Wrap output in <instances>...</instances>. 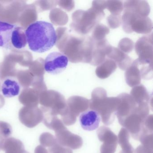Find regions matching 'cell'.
<instances>
[{
  "mask_svg": "<svg viewBox=\"0 0 153 153\" xmlns=\"http://www.w3.org/2000/svg\"><path fill=\"white\" fill-rule=\"evenodd\" d=\"M106 8L112 15H120L123 10V4L122 1H106Z\"/></svg>",
  "mask_w": 153,
  "mask_h": 153,
  "instance_id": "d4e9b609",
  "label": "cell"
},
{
  "mask_svg": "<svg viewBox=\"0 0 153 153\" xmlns=\"http://www.w3.org/2000/svg\"><path fill=\"white\" fill-rule=\"evenodd\" d=\"M68 63V59L65 54L53 52L50 53L45 58V70L49 74L57 75L64 71Z\"/></svg>",
  "mask_w": 153,
  "mask_h": 153,
  "instance_id": "8992f818",
  "label": "cell"
},
{
  "mask_svg": "<svg viewBox=\"0 0 153 153\" xmlns=\"http://www.w3.org/2000/svg\"><path fill=\"white\" fill-rule=\"evenodd\" d=\"M130 134L125 128H122L118 134V142L124 153H134V149L129 142Z\"/></svg>",
  "mask_w": 153,
  "mask_h": 153,
  "instance_id": "7402d4cb",
  "label": "cell"
},
{
  "mask_svg": "<svg viewBox=\"0 0 153 153\" xmlns=\"http://www.w3.org/2000/svg\"><path fill=\"white\" fill-rule=\"evenodd\" d=\"M108 58L113 60L120 69L125 71L132 63V59L123 52L118 48L112 47L107 55Z\"/></svg>",
  "mask_w": 153,
  "mask_h": 153,
  "instance_id": "5bb4252c",
  "label": "cell"
},
{
  "mask_svg": "<svg viewBox=\"0 0 153 153\" xmlns=\"http://www.w3.org/2000/svg\"><path fill=\"white\" fill-rule=\"evenodd\" d=\"M64 27L63 47L61 51L72 63L92 64L96 52L95 41L90 36L77 35Z\"/></svg>",
  "mask_w": 153,
  "mask_h": 153,
  "instance_id": "6da1fadb",
  "label": "cell"
},
{
  "mask_svg": "<svg viewBox=\"0 0 153 153\" xmlns=\"http://www.w3.org/2000/svg\"><path fill=\"white\" fill-rule=\"evenodd\" d=\"M135 51L138 56V60L145 63L153 62V41L151 35L144 36L135 44Z\"/></svg>",
  "mask_w": 153,
  "mask_h": 153,
  "instance_id": "9c48e42d",
  "label": "cell"
},
{
  "mask_svg": "<svg viewBox=\"0 0 153 153\" xmlns=\"http://www.w3.org/2000/svg\"><path fill=\"white\" fill-rule=\"evenodd\" d=\"M110 33L109 28L102 24L97 25L93 30L92 38L96 42L102 41L105 39V36Z\"/></svg>",
  "mask_w": 153,
  "mask_h": 153,
  "instance_id": "cb8c5ba5",
  "label": "cell"
},
{
  "mask_svg": "<svg viewBox=\"0 0 153 153\" xmlns=\"http://www.w3.org/2000/svg\"><path fill=\"white\" fill-rule=\"evenodd\" d=\"M12 133V128L9 123L0 121V136L6 139Z\"/></svg>",
  "mask_w": 153,
  "mask_h": 153,
  "instance_id": "83f0119b",
  "label": "cell"
},
{
  "mask_svg": "<svg viewBox=\"0 0 153 153\" xmlns=\"http://www.w3.org/2000/svg\"><path fill=\"white\" fill-rule=\"evenodd\" d=\"M43 122L48 128L54 131L55 132L66 128L62 121L56 116L45 114Z\"/></svg>",
  "mask_w": 153,
  "mask_h": 153,
  "instance_id": "603a6c76",
  "label": "cell"
},
{
  "mask_svg": "<svg viewBox=\"0 0 153 153\" xmlns=\"http://www.w3.org/2000/svg\"><path fill=\"white\" fill-rule=\"evenodd\" d=\"M49 153H73L71 149L62 146L58 143L49 148Z\"/></svg>",
  "mask_w": 153,
  "mask_h": 153,
  "instance_id": "4dcf8cb0",
  "label": "cell"
},
{
  "mask_svg": "<svg viewBox=\"0 0 153 153\" xmlns=\"http://www.w3.org/2000/svg\"><path fill=\"white\" fill-rule=\"evenodd\" d=\"M139 140L142 146L153 149V133H144L140 136Z\"/></svg>",
  "mask_w": 153,
  "mask_h": 153,
  "instance_id": "f546056e",
  "label": "cell"
},
{
  "mask_svg": "<svg viewBox=\"0 0 153 153\" xmlns=\"http://www.w3.org/2000/svg\"><path fill=\"white\" fill-rule=\"evenodd\" d=\"M120 153H124L122 151H120Z\"/></svg>",
  "mask_w": 153,
  "mask_h": 153,
  "instance_id": "8d00e7d4",
  "label": "cell"
},
{
  "mask_svg": "<svg viewBox=\"0 0 153 153\" xmlns=\"http://www.w3.org/2000/svg\"><path fill=\"white\" fill-rule=\"evenodd\" d=\"M5 139L2 138V137L0 136V150L2 149V146H3V143H4Z\"/></svg>",
  "mask_w": 153,
  "mask_h": 153,
  "instance_id": "d590c367",
  "label": "cell"
},
{
  "mask_svg": "<svg viewBox=\"0 0 153 153\" xmlns=\"http://www.w3.org/2000/svg\"><path fill=\"white\" fill-rule=\"evenodd\" d=\"M16 26L0 21V47L10 49L12 47L11 37L12 32Z\"/></svg>",
  "mask_w": 153,
  "mask_h": 153,
  "instance_id": "9a60e30c",
  "label": "cell"
},
{
  "mask_svg": "<svg viewBox=\"0 0 153 153\" xmlns=\"http://www.w3.org/2000/svg\"><path fill=\"white\" fill-rule=\"evenodd\" d=\"M120 99L116 115L120 124L133 112L137 107V103L135 102L130 95L126 93H123L118 96Z\"/></svg>",
  "mask_w": 153,
  "mask_h": 153,
  "instance_id": "8fae6325",
  "label": "cell"
},
{
  "mask_svg": "<svg viewBox=\"0 0 153 153\" xmlns=\"http://www.w3.org/2000/svg\"><path fill=\"white\" fill-rule=\"evenodd\" d=\"M122 18L123 29L125 33L147 34L152 30V22L148 17L130 8L123 7Z\"/></svg>",
  "mask_w": 153,
  "mask_h": 153,
  "instance_id": "5b68a950",
  "label": "cell"
},
{
  "mask_svg": "<svg viewBox=\"0 0 153 153\" xmlns=\"http://www.w3.org/2000/svg\"><path fill=\"white\" fill-rule=\"evenodd\" d=\"M134 44L131 39L128 38H123L120 41L119 44V49L123 53H129L132 51Z\"/></svg>",
  "mask_w": 153,
  "mask_h": 153,
  "instance_id": "4316f807",
  "label": "cell"
},
{
  "mask_svg": "<svg viewBox=\"0 0 153 153\" xmlns=\"http://www.w3.org/2000/svg\"><path fill=\"white\" fill-rule=\"evenodd\" d=\"M27 44L32 51L42 53L53 48L57 34L52 24L44 21L32 23L25 30Z\"/></svg>",
  "mask_w": 153,
  "mask_h": 153,
  "instance_id": "7a4b0ae2",
  "label": "cell"
},
{
  "mask_svg": "<svg viewBox=\"0 0 153 153\" xmlns=\"http://www.w3.org/2000/svg\"><path fill=\"white\" fill-rule=\"evenodd\" d=\"M19 120L27 128H33L41 123L44 119V113L37 106H25L19 111Z\"/></svg>",
  "mask_w": 153,
  "mask_h": 153,
  "instance_id": "52a82bcc",
  "label": "cell"
},
{
  "mask_svg": "<svg viewBox=\"0 0 153 153\" xmlns=\"http://www.w3.org/2000/svg\"><path fill=\"white\" fill-rule=\"evenodd\" d=\"M153 149L140 145L134 150V152L135 153H153Z\"/></svg>",
  "mask_w": 153,
  "mask_h": 153,
  "instance_id": "836d02e7",
  "label": "cell"
},
{
  "mask_svg": "<svg viewBox=\"0 0 153 153\" xmlns=\"http://www.w3.org/2000/svg\"><path fill=\"white\" fill-rule=\"evenodd\" d=\"M119 102L118 97H107L104 88H97L92 92L89 107L101 115L104 124L110 125L114 121Z\"/></svg>",
  "mask_w": 153,
  "mask_h": 153,
  "instance_id": "3957f363",
  "label": "cell"
},
{
  "mask_svg": "<svg viewBox=\"0 0 153 153\" xmlns=\"http://www.w3.org/2000/svg\"><path fill=\"white\" fill-rule=\"evenodd\" d=\"M67 104L68 111L77 117L80 113L88 110L89 100L82 97L74 96L68 99Z\"/></svg>",
  "mask_w": 153,
  "mask_h": 153,
  "instance_id": "4fadbf2b",
  "label": "cell"
},
{
  "mask_svg": "<svg viewBox=\"0 0 153 153\" xmlns=\"http://www.w3.org/2000/svg\"><path fill=\"white\" fill-rule=\"evenodd\" d=\"M107 22L111 28H114L119 27L121 25V16L120 15H111L107 18Z\"/></svg>",
  "mask_w": 153,
  "mask_h": 153,
  "instance_id": "f1b7e54d",
  "label": "cell"
},
{
  "mask_svg": "<svg viewBox=\"0 0 153 153\" xmlns=\"http://www.w3.org/2000/svg\"><path fill=\"white\" fill-rule=\"evenodd\" d=\"M55 133L57 143L62 146L76 149L81 148L83 145L81 137L71 133L67 128L55 131Z\"/></svg>",
  "mask_w": 153,
  "mask_h": 153,
  "instance_id": "30bf717a",
  "label": "cell"
},
{
  "mask_svg": "<svg viewBox=\"0 0 153 153\" xmlns=\"http://www.w3.org/2000/svg\"><path fill=\"white\" fill-rule=\"evenodd\" d=\"M60 2H62L60 4L61 7L69 12L72 10L75 7V3L74 1H66Z\"/></svg>",
  "mask_w": 153,
  "mask_h": 153,
  "instance_id": "d6a6232c",
  "label": "cell"
},
{
  "mask_svg": "<svg viewBox=\"0 0 153 153\" xmlns=\"http://www.w3.org/2000/svg\"><path fill=\"white\" fill-rule=\"evenodd\" d=\"M116 63L110 59L105 60L99 65L96 70V74L99 78L102 79L107 78L112 74L117 68Z\"/></svg>",
  "mask_w": 153,
  "mask_h": 153,
  "instance_id": "ffe728a7",
  "label": "cell"
},
{
  "mask_svg": "<svg viewBox=\"0 0 153 153\" xmlns=\"http://www.w3.org/2000/svg\"><path fill=\"white\" fill-rule=\"evenodd\" d=\"M12 47L20 50L25 48L27 44L25 30L20 27L16 26L14 28L11 37Z\"/></svg>",
  "mask_w": 153,
  "mask_h": 153,
  "instance_id": "ac0fdd59",
  "label": "cell"
},
{
  "mask_svg": "<svg viewBox=\"0 0 153 153\" xmlns=\"http://www.w3.org/2000/svg\"><path fill=\"white\" fill-rule=\"evenodd\" d=\"M125 79L127 84L131 87L138 85L141 82V75L137 60H135L126 70Z\"/></svg>",
  "mask_w": 153,
  "mask_h": 153,
  "instance_id": "2e32d148",
  "label": "cell"
},
{
  "mask_svg": "<svg viewBox=\"0 0 153 153\" xmlns=\"http://www.w3.org/2000/svg\"><path fill=\"white\" fill-rule=\"evenodd\" d=\"M131 96L137 103V104L150 102V96L143 85H140L134 87L130 92Z\"/></svg>",
  "mask_w": 153,
  "mask_h": 153,
  "instance_id": "44dd1931",
  "label": "cell"
},
{
  "mask_svg": "<svg viewBox=\"0 0 153 153\" xmlns=\"http://www.w3.org/2000/svg\"><path fill=\"white\" fill-rule=\"evenodd\" d=\"M97 136L102 142L100 151L101 153H114L118 145L117 136L105 126H102L97 131Z\"/></svg>",
  "mask_w": 153,
  "mask_h": 153,
  "instance_id": "ba28073f",
  "label": "cell"
},
{
  "mask_svg": "<svg viewBox=\"0 0 153 153\" xmlns=\"http://www.w3.org/2000/svg\"><path fill=\"white\" fill-rule=\"evenodd\" d=\"M101 120L99 114L94 110L85 111L79 117V122L81 127L85 130L88 131L94 130L97 128Z\"/></svg>",
  "mask_w": 153,
  "mask_h": 153,
  "instance_id": "7c38bea8",
  "label": "cell"
},
{
  "mask_svg": "<svg viewBox=\"0 0 153 153\" xmlns=\"http://www.w3.org/2000/svg\"><path fill=\"white\" fill-rule=\"evenodd\" d=\"M34 153H49V151L44 147L41 145L37 146L35 149Z\"/></svg>",
  "mask_w": 153,
  "mask_h": 153,
  "instance_id": "e575fe53",
  "label": "cell"
},
{
  "mask_svg": "<svg viewBox=\"0 0 153 153\" xmlns=\"http://www.w3.org/2000/svg\"><path fill=\"white\" fill-rule=\"evenodd\" d=\"M1 149L5 153H29L25 150L23 142L14 137L5 139Z\"/></svg>",
  "mask_w": 153,
  "mask_h": 153,
  "instance_id": "d6986e66",
  "label": "cell"
},
{
  "mask_svg": "<svg viewBox=\"0 0 153 153\" xmlns=\"http://www.w3.org/2000/svg\"><path fill=\"white\" fill-rule=\"evenodd\" d=\"M144 126L147 131L149 133H153V116L152 114L148 115L145 119Z\"/></svg>",
  "mask_w": 153,
  "mask_h": 153,
  "instance_id": "1f68e13d",
  "label": "cell"
},
{
  "mask_svg": "<svg viewBox=\"0 0 153 153\" xmlns=\"http://www.w3.org/2000/svg\"><path fill=\"white\" fill-rule=\"evenodd\" d=\"M105 15L103 10L93 7L87 10H76L72 14V22L70 27L74 33L85 36L99 24Z\"/></svg>",
  "mask_w": 153,
  "mask_h": 153,
  "instance_id": "277c9868",
  "label": "cell"
},
{
  "mask_svg": "<svg viewBox=\"0 0 153 153\" xmlns=\"http://www.w3.org/2000/svg\"><path fill=\"white\" fill-rule=\"evenodd\" d=\"M20 88V84L14 79H6L1 85V92L6 97H12L18 95Z\"/></svg>",
  "mask_w": 153,
  "mask_h": 153,
  "instance_id": "e0dca14e",
  "label": "cell"
},
{
  "mask_svg": "<svg viewBox=\"0 0 153 153\" xmlns=\"http://www.w3.org/2000/svg\"><path fill=\"white\" fill-rule=\"evenodd\" d=\"M41 146L44 147H51L57 143L56 138L49 132H44L40 137L39 139Z\"/></svg>",
  "mask_w": 153,
  "mask_h": 153,
  "instance_id": "484cf974",
  "label": "cell"
}]
</instances>
